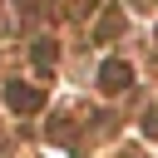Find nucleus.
I'll use <instances>...</instances> for the list:
<instances>
[{
	"mask_svg": "<svg viewBox=\"0 0 158 158\" xmlns=\"http://www.w3.org/2000/svg\"><path fill=\"white\" fill-rule=\"evenodd\" d=\"M128 84V64H104V89H123Z\"/></svg>",
	"mask_w": 158,
	"mask_h": 158,
	"instance_id": "f257e3e1",
	"label": "nucleus"
},
{
	"mask_svg": "<svg viewBox=\"0 0 158 158\" xmlns=\"http://www.w3.org/2000/svg\"><path fill=\"white\" fill-rule=\"evenodd\" d=\"M10 104H15V109H30V104H35V94H30V89H20V84H10Z\"/></svg>",
	"mask_w": 158,
	"mask_h": 158,
	"instance_id": "f03ea898",
	"label": "nucleus"
}]
</instances>
